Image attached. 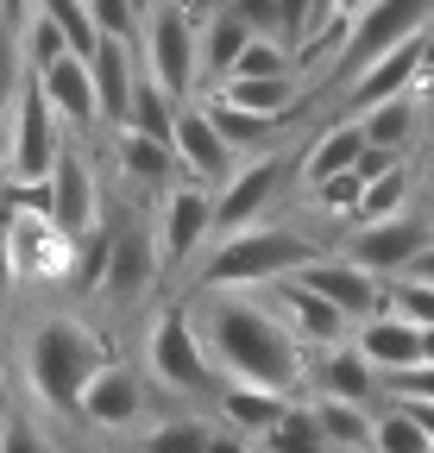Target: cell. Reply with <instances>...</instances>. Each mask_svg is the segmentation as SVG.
<instances>
[{"instance_id":"6da1fadb","label":"cell","mask_w":434,"mask_h":453,"mask_svg":"<svg viewBox=\"0 0 434 453\" xmlns=\"http://www.w3.org/2000/svg\"><path fill=\"white\" fill-rule=\"evenodd\" d=\"M195 327L208 340V359L221 378L270 384V390H296L302 384V334L270 309L264 290H202Z\"/></svg>"},{"instance_id":"7a4b0ae2","label":"cell","mask_w":434,"mask_h":453,"mask_svg":"<svg viewBox=\"0 0 434 453\" xmlns=\"http://www.w3.org/2000/svg\"><path fill=\"white\" fill-rule=\"evenodd\" d=\"M114 359V347H107V334L76 321V315H44L32 334H26V384L44 410H57V416H82V390L88 378Z\"/></svg>"},{"instance_id":"3957f363","label":"cell","mask_w":434,"mask_h":453,"mask_svg":"<svg viewBox=\"0 0 434 453\" xmlns=\"http://www.w3.org/2000/svg\"><path fill=\"white\" fill-rule=\"evenodd\" d=\"M308 258H315V246L302 234L252 220V226H233V234L214 240L208 258L195 265V277H202V290H264L278 277H296Z\"/></svg>"},{"instance_id":"277c9868","label":"cell","mask_w":434,"mask_h":453,"mask_svg":"<svg viewBox=\"0 0 434 453\" xmlns=\"http://www.w3.org/2000/svg\"><path fill=\"white\" fill-rule=\"evenodd\" d=\"M57 101H50L44 76L19 64V101H13V145H7V183H44L57 177L64 133H57Z\"/></svg>"},{"instance_id":"5b68a950","label":"cell","mask_w":434,"mask_h":453,"mask_svg":"<svg viewBox=\"0 0 434 453\" xmlns=\"http://www.w3.org/2000/svg\"><path fill=\"white\" fill-rule=\"evenodd\" d=\"M145 365H151L157 384L177 390V396H195V390L214 384V359H208V340L195 327V309L171 303L164 315L145 327Z\"/></svg>"},{"instance_id":"8992f818","label":"cell","mask_w":434,"mask_h":453,"mask_svg":"<svg viewBox=\"0 0 434 453\" xmlns=\"http://www.w3.org/2000/svg\"><path fill=\"white\" fill-rule=\"evenodd\" d=\"M208 240H221V208H214V183H171L164 189V214H157V258H164V277L189 271Z\"/></svg>"},{"instance_id":"52a82bcc","label":"cell","mask_w":434,"mask_h":453,"mask_svg":"<svg viewBox=\"0 0 434 453\" xmlns=\"http://www.w3.org/2000/svg\"><path fill=\"white\" fill-rule=\"evenodd\" d=\"M7 265L19 283H50L76 265V234L50 208H7Z\"/></svg>"},{"instance_id":"ba28073f","label":"cell","mask_w":434,"mask_h":453,"mask_svg":"<svg viewBox=\"0 0 434 453\" xmlns=\"http://www.w3.org/2000/svg\"><path fill=\"white\" fill-rule=\"evenodd\" d=\"M145 70L164 82L171 95H195V76H202V32L195 19L177 7V0H157L151 19H145Z\"/></svg>"},{"instance_id":"9c48e42d","label":"cell","mask_w":434,"mask_h":453,"mask_svg":"<svg viewBox=\"0 0 434 453\" xmlns=\"http://www.w3.org/2000/svg\"><path fill=\"white\" fill-rule=\"evenodd\" d=\"M434 246V226L422 214H377V220H353V234H346V258H359L365 271L377 277H403L415 271V258Z\"/></svg>"},{"instance_id":"30bf717a","label":"cell","mask_w":434,"mask_h":453,"mask_svg":"<svg viewBox=\"0 0 434 453\" xmlns=\"http://www.w3.org/2000/svg\"><path fill=\"white\" fill-rule=\"evenodd\" d=\"M428 26H434V0H371V7L353 19V38H346L353 76L371 64L377 50H391V44H403V38L428 32Z\"/></svg>"},{"instance_id":"8fae6325","label":"cell","mask_w":434,"mask_h":453,"mask_svg":"<svg viewBox=\"0 0 434 453\" xmlns=\"http://www.w3.org/2000/svg\"><path fill=\"white\" fill-rule=\"evenodd\" d=\"M264 296H270V309H278V315L302 334V347H340L346 327H353V315H346L340 303H328L321 290H308L302 277H278V283H264Z\"/></svg>"},{"instance_id":"7c38bea8","label":"cell","mask_w":434,"mask_h":453,"mask_svg":"<svg viewBox=\"0 0 434 453\" xmlns=\"http://www.w3.org/2000/svg\"><path fill=\"white\" fill-rule=\"evenodd\" d=\"M177 157L195 183H227L233 177V139L221 133V120H214L208 101H183L177 113Z\"/></svg>"},{"instance_id":"4fadbf2b","label":"cell","mask_w":434,"mask_h":453,"mask_svg":"<svg viewBox=\"0 0 434 453\" xmlns=\"http://www.w3.org/2000/svg\"><path fill=\"white\" fill-rule=\"evenodd\" d=\"M428 38H434V26L415 32V38H403V44H391V50H377L371 64L353 76V113H365V107H377V101H391V95H415Z\"/></svg>"},{"instance_id":"5bb4252c","label":"cell","mask_w":434,"mask_h":453,"mask_svg":"<svg viewBox=\"0 0 434 453\" xmlns=\"http://www.w3.org/2000/svg\"><path fill=\"white\" fill-rule=\"evenodd\" d=\"M308 290H321L328 303H340L353 321H365V315H377L391 296H385V277L377 271H365L359 258H308L302 271H296Z\"/></svg>"},{"instance_id":"9a60e30c","label":"cell","mask_w":434,"mask_h":453,"mask_svg":"<svg viewBox=\"0 0 434 453\" xmlns=\"http://www.w3.org/2000/svg\"><path fill=\"white\" fill-rule=\"evenodd\" d=\"M139 416H145V384H139V372L120 365V359H107V365L88 378V390H82V422L120 434V428H133Z\"/></svg>"},{"instance_id":"2e32d148","label":"cell","mask_w":434,"mask_h":453,"mask_svg":"<svg viewBox=\"0 0 434 453\" xmlns=\"http://www.w3.org/2000/svg\"><path fill=\"white\" fill-rule=\"evenodd\" d=\"M278 183H284V157H278V151H258L252 164H240L233 177L214 189V208H221V234H233V226H252V220L270 208Z\"/></svg>"},{"instance_id":"e0dca14e","label":"cell","mask_w":434,"mask_h":453,"mask_svg":"<svg viewBox=\"0 0 434 453\" xmlns=\"http://www.w3.org/2000/svg\"><path fill=\"white\" fill-rule=\"evenodd\" d=\"M353 340L371 353V365L377 372H403V365H415V359H428V327L422 321H409L403 309H377V315H365L359 327H353Z\"/></svg>"},{"instance_id":"ac0fdd59","label":"cell","mask_w":434,"mask_h":453,"mask_svg":"<svg viewBox=\"0 0 434 453\" xmlns=\"http://www.w3.org/2000/svg\"><path fill=\"white\" fill-rule=\"evenodd\" d=\"M38 76H44L50 101H57V113H64L70 127H95V120H107V113H101V88H95V64H88L82 50L50 57Z\"/></svg>"},{"instance_id":"d6986e66","label":"cell","mask_w":434,"mask_h":453,"mask_svg":"<svg viewBox=\"0 0 434 453\" xmlns=\"http://www.w3.org/2000/svg\"><path fill=\"white\" fill-rule=\"evenodd\" d=\"M151 277H164V258H151V234H145L139 220H120L114 226V265H107L101 296L133 303L139 290H151Z\"/></svg>"},{"instance_id":"ffe728a7","label":"cell","mask_w":434,"mask_h":453,"mask_svg":"<svg viewBox=\"0 0 434 453\" xmlns=\"http://www.w3.org/2000/svg\"><path fill=\"white\" fill-rule=\"evenodd\" d=\"M114 157L126 170V183H139V189H171V177L183 170L177 145L171 139H151L145 127H120L114 133Z\"/></svg>"},{"instance_id":"44dd1931","label":"cell","mask_w":434,"mask_h":453,"mask_svg":"<svg viewBox=\"0 0 434 453\" xmlns=\"http://www.w3.org/2000/svg\"><path fill=\"white\" fill-rule=\"evenodd\" d=\"M315 384H321V396H353V403H377V384H385V372L371 365V353L359 347V340H340V347L321 353Z\"/></svg>"},{"instance_id":"7402d4cb","label":"cell","mask_w":434,"mask_h":453,"mask_svg":"<svg viewBox=\"0 0 434 453\" xmlns=\"http://www.w3.org/2000/svg\"><path fill=\"white\" fill-rule=\"evenodd\" d=\"M214 410H221V422L246 428V434H270L278 428V416L290 410V390H270V384H246V378H227V390L214 396Z\"/></svg>"},{"instance_id":"603a6c76","label":"cell","mask_w":434,"mask_h":453,"mask_svg":"<svg viewBox=\"0 0 434 453\" xmlns=\"http://www.w3.org/2000/svg\"><path fill=\"white\" fill-rule=\"evenodd\" d=\"M50 189H57V220H64L70 234L82 240L88 226L101 220V189H95V170L82 164V151H70V145H64V157H57V177H50Z\"/></svg>"},{"instance_id":"cb8c5ba5","label":"cell","mask_w":434,"mask_h":453,"mask_svg":"<svg viewBox=\"0 0 434 453\" xmlns=\"http://www.w3.org/2000/svg\"><path fill=\"white\" fill-rule=\"evenodd\" d=\"M133 44L126 38H101L88 50V64H95V88H101V113L114 127H126V113H133V95H139V76H133Z\"/></svg>"},{"instance_id":"d4e9b609","label":"cell","mask_w":434,"mask_h":453,"mask_svg":"<svg viewBox=\"0 0 434 453\" xmlns=\"http://www.w3.org/2000/svg\"><path fill=\"white\" fill-rule=\"evenodd\" d=\"M371 151V139H365V127L359 120H340V127H328L315 145H308V157L296 164V177L315 189V183H328V177H340V170H359V157Z\"/></svg>"},{"instance_id":"484cf974","label":"cell","mask_w":434,"mask_h":453,"mask_svg":"<svg viewBox=\"0 0 434 453\" xmlns=\"http://www.w3.org/2000/svg\"><path fill=\"white\" fill-rule=\"evenodd\" d=\"M321 428H328L334 453H371L377 447V416L371 403H353V396H321Z\"/></svg>"},{"instance_id":"4316f807","label":"cell","mask_w":434,"mask_h":453,"mask_svg":"<svg viewBox=\"0 0 434 453\" xmlns=\"http://www.w3.org/2000/svg\"><path fill=\"white\" fill-rule=\"evenodd\" d=\"M422 95H391V101H377V107H365L359 113V127H365V139L377 145V151H403L409 139H415V120H422Z\"/></svg>"},{"instance_id":"83f0119b","label":"cell","mask_w":434,"mask_h":453,"mask_svg":"<svg viewBox=\"0 0 434 453\" xmlns=\"http://www.w3.org/2000/svg\"><path fill=\"white\" fill-rule=\"evenodd\" d=\"M214 95H227V101H240L252 113H278V120H290V107H296V70H284V76H227Z\"/></svg>"},{"instance_id":"f1b7e54d","label":"cell","mask_w":434,"mask_h":453,"mask_svg":"<svg viewBox=\"0 0 434 453\" xmlns=\"http://www.w3.org/2000/svg\"><path fill=\"white\" fill-rule=\"evenodd\" d=\"M264 447L270 453H334L328 428H321V410L315 403H296V396H290V410L278 416V428L264 434Z\"/></svg>"},{"instance_id":"f546056e","label":"cell","mask_w":434,"mask_h":453,"mask_svg":"<svg viewBox=\"0 0 434 453\" xmlns=\"http://www.w3.org/2000/svg\"><path fill=\"white\" fill-rule=\"evenodd\" d=\"M177 113H183V95H171L164 82L145 70V82H139V95H133V113H126V127H145L151 139H171V145H177Z\"/></svg>"},{"instance_id":"4dcf8cb0","label":"cell","mask_w":434,"mask_h":453,"mask_svg":"<svg viewBox=\"0 0 434 453\" xmlns=\"http://www.w3.org/2000/svg\"><path fill=\"white\" fill-rule=\"evenodd\" d=\"M252 44V26L227 7V13H214L208 26H202V70L208 76H227L233 64H240V50Z\"/></svg>"},{"instance_id":"1f68e13d","label":"cell","mask_w":434,"mask_h":453,"mask_svg":"<svg viewBox=\"0 0 434 453\" xmlns=\"http://www.w3.org/2000/svg\"><path fill=\"white\" fill-rule=\"evenodd\" d=\"M208 107H214V120H221V133L233 139V151H252V145H270L278 139V113H252V107H240V101H227V95H202Z\"/></svg>"},{"instance_id":"d6a6232c","label":"cell","mask_w":434,"mask_h":453,"mask_svg":"<svg viewBox=\"0 0 434 453\" xmlns=\"http://www.w3.org/2000/svg\"><path fill=\"white\" fill-rule=\"evenodd\" d=\"M107 265H114V226H107V220H95L88 234L76 240L70 290H101V283H107Z\"/></svg>"},{"instance_id":"836d02e7","label":"cell","mask_w":434,"mask_h":453,"mask_svg":"<svg viewBox=\"0 0 434 453\" xmlns=\"http://www.w3.org/2000/svg\"><path fill=\"white\" fill-rule=\"evenodd\" d=\"M371 453H434V434L422 428V416L397 396V410H377V447Z\"/></svg>"},{"instance_id":"e575fe53","label":"cell","mask_w":434,"mask_h":453,"mask_svg":"<svg viewBox=\"0 0 434 453\" xmlns=\"http://www.w3.org/2000/svg\"><path fill=\"white\" fill-rule=\"evenodd\" d=\"M409 189H415V177H409V170H403V157H397L391 170L365 177V208H359V220H377V214H403V208H409Z\"/></svg>"},{"instance_id":"d590c367","label":"cell","mask_w":434,"mask_h":453,"mask_svg":"<svg viewBox=\"0 0 434 453\" xmlns=\"http://www.w3.org/2000/svg\"><path fill=\"white\" fill-rule=\"evenodd\" d=\"M308 196H315V208H321V214H334V220H359V208H365V170H340V177L315 183Z\"/></svg>"},{"instance_id":"8d00e7d4","label":"cell","mask_w":434,"mask_h":453,"mask_svg":"<svg viewBox=\"0 0 434 453\" xmlns=\"http://www.w3.org/2000/svg\"><path fill=\"white\" fill-rule=\"evenodd\" d=\"M88 13H95V32L101 38L145 44V7H139V0H88Z\"/></svg>"},{"instance_id":"74e56055","label":"cell","mask_w":434,"mask_h":453,"mask_svg":"<svg viewBox=\"0 0 434 453\" xmlns=\"http://www.w3.org/2000/svg\"><path fill=\"white\" fill-rule=\"evenodd\" d=\"M284 70H296V64H290V38L252 32V44L240 50V64H233L227 76H284Z\"/></svg>"},{"instance_id":"f35d334b","label":"cell","mask_w":434,"mask_h":453,"mask_svg":"<svg viewBox=\"0 0 434 453\" xmlns=\"http://www.w3.org/2000/svg\"><path fill=\"white\" fill-rule=\"evenodd\" d=\"M145 453H208V428H202V422H189V416L157 422V428L145 434Z\"/></svg>"},{"instance_id":"ab89813d","label":"cell","mask_w":434,"mask_h":453,"mask_svg":"<svg viewBox=\"0 0 434 453\" xmlns=\"http://www.w3.org/2000/svg\"><path fill=\"white\" fill-rule=\"evenodd\" d=\"M403 403H422V396H434V359H415V365H403V372H391L385 378Z\"/></svg>"},{"instance_id":"60d3db41","label":"cell","mask_w":434,"mask_h":453,"mask_svg":"<svg viewBox=\"0 0 434 453\" xmlns=\"http://www.w3.org/2000/svg\"><path fill=\"white\" fill-rule=\"evenodd\" d=\"M233 13L264 38H284V0H233Z\"/></svg>"},{"instance_id":"b9f144b4","label":"cell","mask_w":434,"mask_h":453,"mask_svg":"<svg viewBox=\"0 0 434 453\" xmlns=\"http://www.w3.org/2000/svg\"><path fill=\"white\" fill-rule=\"evenodd\" d=\"M315 26H321V0H284V38L290 44H302Z\"/></svg>"},{"instance_id":"7bdbcfd3","label":"cell","mask_w":434,"mask_h":453,"mask_svg":"<svg viewBox=\"0 0 434 453\" xmlns=\"http://www.w3.org/2000/svg\"><path fill=\"white\" fill-rule=\"evenodd\" d=\"M0 453H50V441L13 410V416H7V441H0Z\"/></svg>"},{"instance_id":"ee69618b","label":"cell","mask_w":434,"mask_h":453,"mask_svg":"<svg viewBox=\"0 0 434 453\" xmlns=\"http://www.w3.org/2000/svg\"><path fill=\"white\" fill-rule=\"evenodd\" d=\"M252 441H258V434H246V428H233V422L208 428V453H252Z\"/></svg>"},{"instance_id":"f6af8a7d","label":"cell","mask_w":434,"mask_h":453,"mask_svg":"<svg viewBox=\"0 0 434 453\" xmlns=\"http://www.w3.org/2000/svg\"><path fill=\"white\" fill-rule=\"evenodd\" d=\"M7 13H13V32H19V38H26V26L38 19V13H32V0H7Z\"/></svg>"},{"instance_id":"bcb514c9","label":"cell","mask_w":434,"mask_h":453,"mask_svg":"<svg viewBox=\"0 0 434 453\" xmlns=\"http://www.w3.org/2000/svg\"><path fill=\"white\" fill-rule=\"evenodd\" d=\"M139 7H145V19H151V7H157V0H139Z\"/></svg>"},{"instance_id":"7dc6e473","label":"cell","mask_w":434,"mask_h":453,"mask_svg":"<svg viewBox=\"0 0 434 453\" xmlns=\"http://www.w3.org/2000/svg\"><path fill=\"white\" fill-rule=\"evenodd\" d=\"M428 359H434V327H428Z\"/></svg>"},{"instance_id":"c3c4849f","label":"cell","mask_w":434,"mask_h":453,"mask_svg":"<svg viewBox=\"0 0 434 453\" xmlns=\"http://www.w3.org/2000/svg\"><path fill=\"white\" fill-rule=\"evenodd\" d=\"M428 177H434V145H428Z\"/></svg>"},{"instance_id":"681fc988","label":"cell","mask_w":434,"mask_h":453,"mask_svg":"<svg viewBox=\"0 0 434 453\" xmlns=\"http://www.w3.org/2000/svg\"><path fill=\"white\" fill-rule=\"evenodd\" d=\"M252 453H270V447H264V441H252Z\"/></svg>"}]
</instances>
